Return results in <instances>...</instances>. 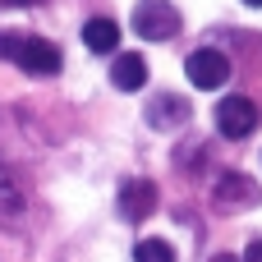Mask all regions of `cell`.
Returning a JSON list of instances; mask_svg holds the SVG:
<instances>
[{
  "instance_id": "cell-1",
  "label": "cell",
  "mask_w": 262,
  "mask_h": 262,
  "mask_svg": "<svg viewBox=\"0 0 262 262\" xmlns=\"http://www.w3.org/2000/svg\"><path fill=\"white\" fill-rule=\"evenodd\" d=\"M0 60H14L28 74H60V46H51L46 37L0 32Z\"/></svg>"
},
{
  "instance_id": "cell-3",
  "label": "cell",
  "mask_w": 262,
  "mask_h": 262,
  "mask_svg": "<svg viewBox=\"0 0 262 262\" xmlns=\"http://www.w3.org/2000/svg\"><path fill=\"white\" fill-rule=\"evenodd\" d=\"M184 74H189V83H193V88L216 92V88L230 78V60H226L216 46H203V51H193V55L184 60Z\"/></svg>"
},
{
  "instance_id": "cell-9",
  "label": "cell",
  "mask_w": 262,
  "mask_h": 262,
  "mask_svg": "<svg viewBox=\"0 0 262 262\" xmlns=\"http://www.w3.org/2000/svg\"><path fill=\"white\" fill-rule=\"evenodd\" d=\"M83 46L97 51V55H111L120 46V23L115 18H88L83 23Z\"/></svg>"
},
{
  "instance_id": "cell-4",
  "label": "cell",
  "mask_w": 262,
  "mask_h": 262,
  "mask_svg": "<svg viewBox=\"0 0 262 262\" xmlns=\"http://www.w3.org/2000/svg\"><path fill=\"white\" fill-rule=\"evenodd\" d=\"M216 129H221L226 138H249V134L258 129V106H253L249 97H226V101L216 106Z\"/></svg>"
},
{
  "instance_id": "cell-5",
  "label": "cell",
  "mask_w": 262,
  "mask_h": 262,
  "mask_svg": "<svg viewBox=\"0 0 262 262\" xmlns=\"http://www.w3.org/2000/svg\"><path fill=\"white\" fill-rule=\"evenodd\" d=\"M152 207H157V184L152 180H129L120 189V216L124 221H143V216H152Z\"/></svg>"
},
{
  "instance_id": "cell-13",
  "label": "cell",
  "mask_w": 262,
  "mask_h": 262,
  "mask_svg": "<svg viewBox=\"0 0 262 262\" xmlns=\"http://www.w3.org/2000/svg\"><path fill=\"white\" fill-rule=\"evenodd\" d=\"M244 5H253V9H258V5H262V0H244Z\"/></svg>"
},
{
  "instance_id": "cell-2",
  "label": "cell",
  "mask_w": 262,
  "mask_h": 262,
  "mask_svg": "<svg viewBox=\"0 0 262 262\" xmlns=\"http://www.w3.org/2000/svg\"><path fill=\"white\" fill-rule=\"evenodd\" d=\"M134 32L143 41H170L180 32V9L170 0H138L134 9Z\"/></svg>"
},
{
  "instance_id": "cell-8",
  "label": "cell",
  "mask_w": 262,
  "mask_h": 262,
  "mask_svg": "<svg viewBox=\"0 0 262 262\" xmlns=\"http://www.w3.org/2000/svg\"><path fill=\"white\" fill-rule=\"evenodd\" d=\"M184 120H189V101L175 97V92H161V97L147 106V124H152V129H180Z\"/></svg>"
},
{
  "instance_id": "cell-14",
  "label": "cell",
  "mask_w": 262,
  "mask_h": 262,
  "mask_svg": "<svg viewBox=\"0 0 262 262\" xmlns=\"http://www.w3.org/2000/svg\"><path fill=\"white\" fill-rule=\"evenodd\" d=\"M9 5H28V0H9Z\"/></svg>"
},
{
  "instance_id": "cell-12",
  "label": "cell",
  "mask_w": 262,
  "mask_h": 262,
  "mask_svg": "<svg viewBox=\"0 0 262 262\" xmlns=\"http://www.w3.org/2000/svg\"><path fill=\"white\" fill-rule=\"evenodd\" d=\"M244 262H262V239H253V244H249V253H244Z\"/></svg>"
},
{
  "instance_id": "cell-11",
  "label": "cell",
  "mask_w": 262,
  "mask_h": 262,
  "mask_svg": "<svg viewBox=\"0 0 262 262\" xmlns=\"http://www.w3.org/2000/svg\"><path fill=\"white\" fill-rule=\"evenodd\" d=\"M134 262H175V249H170L166 239H138Z\"/></svg>"
},
{
  "instance_id": "cell-10",
  "label": "cell",
  "mask_w": 262,
  "mask_h": 262,
  "mask_svg": "<svg viewBox=\"0 0 262 262\" xmlns=\"http://www.w3.org/2000/svg\"><path fill=\"white\" fill-rule=\"evenodd\" d=\"M23 212V193L14 189V180H9V170L0 166V221H9V216H18Z\"/></svg>"
},
{
  "instance_id": "cell-7",
  "label": "cell",
  "mask_w": 262,
  "mask_h": 262,
  "mask_svg": "<svg viewBox=\"0 0 262 262\" xmlns=\"http://www.w3.org/2000/svg\"><path fill=\"white\" fill-rule=\"evenodd\" d=\"M111 83H115L120 92H138V88L147 83V60H143L138 51H120L115 64H111Z\"/></svg>"
},
{
  "instance_id": "cell-6",
  "label": "cell",
  "mask_w": 262,
  "mask_h": 262,
  "mask_svg": "<svg viewBox=\"0 0 262 262\" xmlns=\"http://www.w3.org/2000/svg\"><path fill=\"white\" fill-rule=\"evenodd\" d=\"M216 207H226V212H235V207H253L258 203V184L249 180V175H221V184H216Z\"/></svg>"
}]
</instances>
